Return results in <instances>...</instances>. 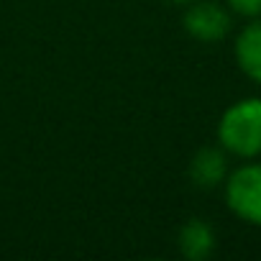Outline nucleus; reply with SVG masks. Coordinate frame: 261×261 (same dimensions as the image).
Here are the masks:
<instances>
[{
    "label": "nucleus",
    "instance_id": "nucleus-5",
    "mask_svg": "<svg viewBox=\"0 0 261 261\" xmlns=\"http://www.w3.org/2000/svg\"><path fill=\"white\" fill-rule=\"evenodd\" d=\"M236 62L241 67V72L261 85V18H251V23L236 36Z\"/></svg>",
    "mask_w": 261,
    "mask_h": 261
},
{
    "label": "nucleus",
    "instance_id": "nucleus-2",
    "mask_svg": "<svg viewBox=\"0 0 261 261\" xmlns=\"http://www.w3.org/2000/svg\"><path fill=\"white\" fill-rule=\"evenodd\" d=\"M225 202L243 223L261 225V162L243 164L225 177Z\"/></svg>",
    "mask_w": 261,
    "mask_h": 261
},
{
    "label": "nucleus",
    "instance_id": "nucleus-8",
    "mask_svg": "<svg viewBox=\"0 0 261 261\" xmlns=\"http://www.w3.org/2000/svg\"><path fill=\"white\" fill-rule=\"evenodd\" d=\"M172 3H192V0H172Z\"/></svg>",
    "mask_w": 261,
    "mask_h": 261
},
{
    "label": "nucleus",
    "instance_id": "nucleus-1",
    "mask_svg": "<svg viewBox=\"0 0 261 261\" xmlns=\"http://www.w3.org/2000/svg\"><path fill=\"white\" fill-rule=\"evenodd\" d=\"M218 141L238 159L261 156V97H243L220 115Z\"/></svg>",
    "mask_w": 261,
    "mask_h": 261
},
{
    "label": "nucleus",
    "instance_id": "nucleus-6",
    "mask_svg": "<svg viewBox=\"0 0 261 261\" xmlns=\"http://www.w3.org/2000/svg\"><path fill=\"white\" fill-rule=\"evenodd\" d=\"M179 251L190 261H205L215 251L213 228L205 220H200V218H192L190 223H185L182 230H179Z\"/></svg>",
    "mask_w": 261,
    "mask_h": 261
},
{
    "label": "nucleus",
    "instance_id": "nucleus-7",
    "mask_svg": "<svg viewBox=\"0 0 261 261\" xmlns=\"http://www.w3.org/2000/svg\"><path fill=\"white\" fill-rule=\"evenodd\" d=\"M228 11L243 18H261V0H225Z\"/></svg>",
    "mask_w": 261,
    "mask_h": 261
},
{
    "label": "nucleus",
    "instance_id": "nucleus-4",
    "mask_svg": "<svg viewBox=\"0 0 261 261\" xmlns=\"http://www.w3.org/2000/svg\"><path fill=\"white\" fill-rule=\"evenodd\" d=\"M228 177V151L225 149H200L195 156H192V164H190V179L197 185V187H205V190H213L218 185H223Z\"/></svg>",
    "mask_w": 261,
    "mask_h": 261
},
{
    "label": "nucleus",
    "instance_id": "nucleus-3",
    "mask_svg": "<svg viewBox=\"0 0 261 261\" xmlns=\"http://www.w3.org/2000/svg\"><path fill=\"white\" fill-rule=\"evenodd\" d=\"M182 23L192 39L215 44L230 34L233 18H230V11L223 8L220 3H215V0H197V3H192L187 8Z\"/></svg>",
    "mask_w": 261,
    "mask_h": 261
}]
</instances>
